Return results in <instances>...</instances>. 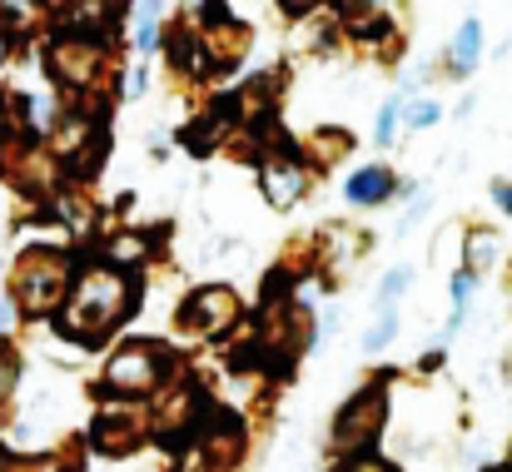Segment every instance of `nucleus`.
<instances>
[{"label": "nucleus", "instance_id": "obj_1", "mask_svg": "<svg viewBox=\"0 0 512 472\" xmlns=\"http://www.w3.org/2000/svg\"><path fill=\"white\" fill-rule=\"evenodd\" d=\"M120 304H125V279H115V274H105V269H95L90 279H85V289H80V299H75V309L65 314L70 328H105L110 318L120 314Z\"/></svg>", "mask_w": 512, "mask_h": 472}, {"label": "nucleus", "instance_id": "obj_2", "mask_svg": "<svg viewBox=\"0 0 512 472\" xmlns=\"http://www.w3.org/2000/svg\"><path fill=\"white\" fill-rule=\"evenodd\" d=\"M234 314H239V309H234V294H224V289L194 294V304H189V318H194V323H204V328H224Z\"/></svg>", "mask_w": 512, "mask_h": 472}, {"label": "nucleus", "instance_id": "obj_3", "mask_svg": "<svg viewBox=\"0 0 512 472\" xmlns=\"http://www.w3.org/2000/svg\"><path fill=\"white\" fill-rule=\"evenodd\" d=\"M110 383H115V388H150V383H155L150 353H120L115 368H110Z\"/></svg>", "mask_w": 512, "mask_h": 472}, {"label": "nucleus", "instance_id": "obj_4", "mask_svg": "<svg viewBox=\"0 0 512 472\" xmlns=\"http://www.w3.org/2000/svg\"><path fill=\"white\" fill-rule=\"evenodd\" d=\"M388 194V174L383 169H358L353 179H348V199L353 204H378Z\"/></svg>", "mask_w": 512, "mask_h": 472}, {"label": "nucleus", "instance_id": "obj_5", "mask_svg": "<svg viewBox=\"0 0 512 472\" xmlns=\"http://www.w3.org/2000/svg\"><path fill=\"white\" fill-rule=\"evenodd\" d=\"M299 194V169L289 164V169H269V199H294Z\"/></svg>", "mask_w": 512, "mask_h": 472}, {"label": "nucleus", "instance_id": "obj_6", "mask_svg": "<svg viewBox=\"0 0 512 472\" xmlns=\"http://www.w3.org/2000/svg\"><path fill=\"white\" fill-rule=\"evenodd\" d=\"M473 55H478V20H468L458 30V40H453V60L458 65H473Z\"/></svg>", "mask_w": 512, "mask_h": 472}, {"label": "nucleus", "instance_id": "obj_7", "mask_svg": "<svg viewBox=\"0 0 512 472\" xmlns=\"http://www.w3.org/2000/svg\"><path fill=\"white\" fill-rule=\"evenodd\" d=\"M393 328H398V318H393V304H383V318L373 323V333H368L363 343H368V348H383V343L393 338Z\"/></svg>", "mask_w": 512, "mask_h": 472}, {"label": "nucleus", "instance_id": "obj_8", "mask_svg": "<svg viewBox=\"0 0 512 472\" xmlns=\"http://www.w3.org/2000/svg\"><path fill=\"white\" fill-rule=\"evenodd\" d=\"M393 120H398V100H388V105H383V115H378V140H388V135H393Z\"/></svg>", "mask_w": 512, "mask_h": 472}, {"label": "nucleus", "instance_id": "obj_9", "mask_svg": "<svg viewBox=\"0 0 512 472\" xmlns=\"http://www.w3.org/2000/svg\"><path fill=\"white\" fill-rule=\"evenodd\" d=\"M433 120H438V105H428V100L408 115V125H413V130H423V125H433Z\"/></svg>", "mask_w": 512, "mask_h": 472}, {"label": "nucleus", "instance_id": "obj_10", "mask_svg": "<svg viewBox=\"0 0 512 472\" xmlns=\"http://www.w3.org/2000/svg\"><path fill=\"white\" fill-rule=\"evenodd\" d=\"M403 284H408V274H403V269H398V274H388V279H383V304H388V299H398V294H403Z\"/></svg>", "mask_w": 512, "mask_h": 472}, {"label": "nucleus", "instance_id": "obj_11", "mask_svg": "<svg viewBox=\"0 0 512 472\" xmlns=\"http://www.w3.org/2000/svg\"><path fill=\"white\" fill-rule=\"evenodd\" d=\"M473 259L488 264V259H493V239H478V244H473Z\"/></svg>", "mask_w": 512, "mask_h": 472}, {"label": "nucleus", "instance_id": "obj_12", "mask_svg": "<svg viewBox=\"0 0 512 472\" xmlns=\"http://www.w3.org/2000/svg\"><path fill=\"white\" fill-rule=\"evenodd\" d=\"M155 40H160V30H155V25H140V45H145V50H150V45H155Z\"/></svg>", "mask_w": 512, "mask_h": 472}, {"label": "nucleus", "instance_id": "obj_13", "mask_svg": "<svg viewBox=\"0 0 512 472\" xmlns=\"http://www.w3.org/2000/svg\"><path fill=\"white\" fill-rule=\"evenodd\" d=\"M498 204H503V209H512V189H508V184H498Z\"/></svg>", "mask_w": 512, "mask_h": 472}, {"label": "nucleus", "instance_id": "obj_14", "mask_svg": "<svg viewBox=\"0 0 512 472\" xmlns=\"http://www.w3.org/2000/svg\"><path fill=\"white\" fill-rule=\"evenodd\" d=\"M5 323H10V309H5V304H0V328H5Z\"/></svg>", "mask_w": 512, "mask_h": 472}]
</instances>
